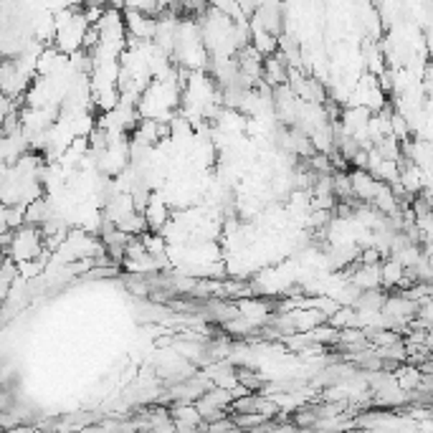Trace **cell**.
<instances>
[{"mask_svg":"<svg viewBox=\"0 0 433 433\" xmlns=\"http://www.w3.org/2000/svg\"><path fill=\"white\" fill-rule=\"evenodd\" d=\"M144 218H147V223H150V231H160L163 233L165 223H168V206L163 203V198L157 193H152L150 203H147V208L142 211Z\"/></svg>","mask_w":433,"mask_h":433,"instance_id":"cell-1","label":"cell"},{"mask_svg":"<svg viewBox=\"0 0 433 433\" xmlns=\"http://www.w3.org/2000/svg\"><path fill=\"white\" fill-rule=\"evenodd\" d=\"M54 213H56V211L51 208V203L46 201V198H36V201H31L25 206V223L41 228Z\"/></svg>","mask_w":433,"mask_h":433,"instance_id":"cell-2","label":"cell"}]
</instances>
